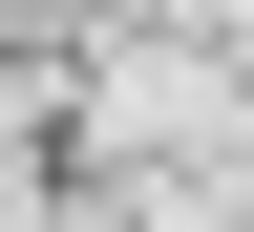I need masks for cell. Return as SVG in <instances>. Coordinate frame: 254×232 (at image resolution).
I'll list each match as a JSON object with an SVG mask.
<instances>
[{
	"mask_svg": "<svg viewBox=\"0 0 254 232\" xmlns=\"http://www.w3.org/2000/svg\"><path fill=\"white\" fill-rule=\"evenodd\" d=\"M85 169H148V190H212L254 148V63L212 43V21H106V63H85Z\"/></svg>",
	"mask_w": 254,
	"mask_h": 232,
	"instance_id": "1",
	"label": "cell"
}]
</instances>
